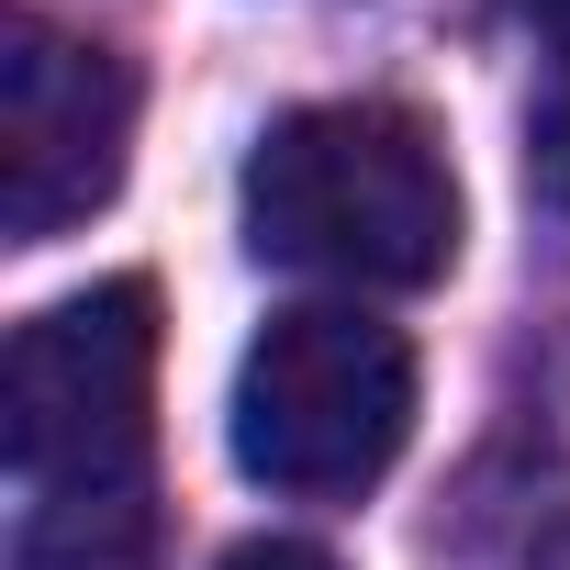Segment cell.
I'll return each instance as SVG.
<instances>
[{"instance_id": "cell-1", "label": "cell", "mask_w": 570, "mask_h": 570, "mask_svg": "<svg viewBox=\"0 0 570 570\" xmlns=\"http://www.w3.org/2000/svg\"><path fill=\"white\" fill-rule=\"evenodd\" d=\"M246 246L347 292H425L459 257V168L403 101L279 112L246 157Z\"/></svg>"}, {"instance_id": "cell-2", "label": "cell", "mask_w": 570, "mask_h": 570, "mask_svg": "<svg viewBox=\"0 0 570 570\" xmlns=\"http://www.w3.org/2000/svg\"><path fill=\"white\" fill-rule=\"evenodd\" d=\"M146 403H157L146 279L46 303L12 336V381H0V448H12L23 503H146V436H157Z\"/></svg>"}, {"instance_id": "cell-3", "label": "cell", "mask_w": 570, "mask_h": 570, "mask_svg": "<svg viewBox=\"0 0 570 570\" xmlns=\"http://www.w3.org/2000/svg\"><path fill=\"white\" fill-rule=\"evenodd\" d=\"M414 436V347L358 303L268 314L235 370V470L268 492H370Z\"/></svg>"}, {"instance_id": "cell-4", "label": "cell", "mask_w": 570, "mask_h": 570, "mask_svg": "<svg viewBox=\"0 0 570 570\" xmlns=\"http://www.w3.org/2000/svg\"><path fill=\"white\" fill-rule=\"evenodd\" d=\"M135 146V68L90 35H57L46 12L0 23V235L57 246L124 190Z\"/></svg>"}, {"instance_id": "cell-5", "label": "cell", "mask_w": 570, "mask_h": 570, "mask_svg": "<svg viewBox=\"0 0 570 570\" xmlns=\"http://www.w3.org/2000/svg\"><path fill=\"white\" fill-rule=\"evenodd\" d=\"M436 570H570V459L548 436L481 448L436 514Z\"/></svg>"}, {"instance_id": "cell-6", "label": "cell", "mask_w": 570, "mask_h": 570, "mask_svg": "<svg viewBox=\"0 0 570 570\" xmlns=\"http://www.w3.org/2000/svg\"><path fill=\"white\" fill-rule=\"evenodd\" d=\"M525 179H537V202H548V213H570V101H548V112H537Z\"/></svg>"}, {"instance_id": "cell-7", "label": "cell", "mask_w": 570, "mask_h": 570, "mask_svg": "<svg viewBox=\"0 0 570 570\" xmlns=\"http://www.w3.org/2000/svg\"><path fill=\"white\" fill-rule=\"evenodd\" d=\"M224 570H336V559H325V548H303V537H246Z\"/></svg>"}, {"instance_id": "cell-8", "label": "cell", "mask_w": 570, "mask_h": 570, "mask_svg": "<svg viewBox=\"0 0 570 570\" xmlns=\"http://www.w3.org/2000/svg\"><path fill=\"white\" fill-rule=\"evenodd\" d=\"M514 23H525L548 57H570V0H514Z\"/></svg>"}]
</instances>
